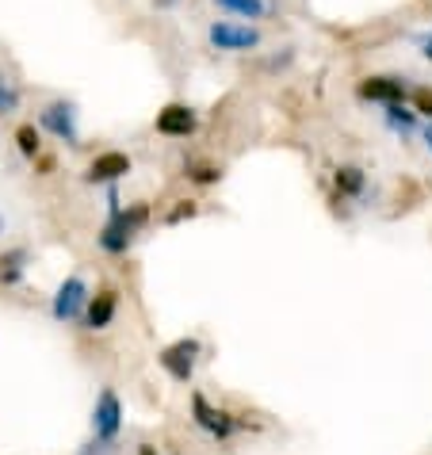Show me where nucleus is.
<instances>
[{
    "instance_id": "obj_1",
    "label": "nucleus",
    "mask_w": 432,
    "mask_h": 455,
    "mask_svg": "<svg viewBox=\"0 0 432 455\" xmlns=\"http://www.w3.org/2000/svg\"><path fill=\"white\" fill-rule=\"evenodd\" d=\"M149 222V207L146 204H134V207H119V211H111V219H108V226L96 234V242H100V249L104 252H111V257H123L126 249L134 245V237H138V230Z\"/></svg>"
},
{
    "instance_id": "obj_2",
    "label": "nucleus",
    "mask_w": 432,
    "mask_h": 455,
    "mask_svg": "<svg viewBox=\"0 0 432 455\" xmlns=\"http://www.w3.org/2000/svg\"><path fill=\"white\" fill-rule=\"evenodd\" d=\"M192 421L203 428V433H211L214 440H230L237 428H245V421L241 417H234L230 410H222V406H211L207 395H192Z\"/></svg>"
},
{
    "instance_id": "obj_3",
    "label": "nucleus",
    "mask_w": 432,
    "mask_h": 455,
    "mask_svg": "<svg viewBox=\"0 0 432 455\" xmlns=\"http://www.w3.org/2000/svg\"><path fill=\"white\" fill-rule=\"evenodd\" d=\"M199 352H203V345H199L196 337H180V340H172V345H164L157 352V363L176 379V383H192L196 363H199Z\"/></svg>"
},
{
    "instance_id": "obj_4",
    "label": "nucleus",
    "mask_w": 432,
    "mask_h": 455,
    "mask_svg": "<svg viewBox=\"0 0 432 455\" xmlns=\"http://www.w3.org/2000/svg\"><path fill=\"white\" fill-rule=\"evenodd\" d=\"M119 428H123V402H119L116 390L104 387L100 390V398H96V406H92V436H96V444H116Z\"/></svg>"
},
{
    "instance_id": "obj_5",
    "label": "nucleus",
    "mask_w": 432,
    "mask_h": 455,
    "mask_svg": "<svg viewBox=\"0 0 432 455\" xmlns=\"http://www.w3.org/2000/svg\"><path fill=\"white\" fill-rule=\"evenodd\" d=\"M207 39L214 50H230V54H241V50H257L260 46V31L249 28V23H234V20H214L207 28Z\"/></svg>"
},
{
    "instance_id": "obj_6",
    "label": "nucleus",
    "mask_w": 432,
    "mask_h": 455,
    "mask_svg": "<svg viewBox=\"0 0 432 455\" xmlns=\"http://www.w3.org/2000/svg\"><path fill=\"white\" fill-rule=\"evenodd\" d=\"M39 126H43V131H50L54 138H61V142L81 146L77 108H73L69 100H50V104H43V111H39Z\"/></svg>"
},
{
    "instance_id": "obj_7",
    "label": "nucleus",
    "mask_w": 432,
    "mask_h": 455,
    "mask_svg": "<svg viewBox=\"0 0 432 455\" xmlns=\"http://www.w3.org/2000/svg\"><path fill=\"white\" fill-rule=\"evenodd\" d=\"M88 299H92L88 283L81 280V275H69V280H61L54 302H50V314H54L58 322H81V318H84Z\"/></svg>"
},
{
    "instance_id": "obj_8",
    "label": "nucleus",
    "mask_w": 432,
    "mask_h": 455,
    "mask_svg": "<svg viewBox=\"0 0 432 455\" xmlns=\"http://www.w3.org/2000/svg\"><path fill=\"white\" fill-rule=\"evenodd\" d=\"M356 96L367 100V104H405V96H410V88H405L402 77H387V73H379V77H364L356 84Z\"/></svg>"
},
{
    "instance_id": "obj_9",
    "label": "nucleus",
    "mask_w": 432,
    "mask_h": 455,
    "mask_svg": "<svg viewBox=\"0 0 432 455\" xmlns=\"http://www.w3.org/2000/svg\"><path fill=\"white\" fill-rule=\"evenodd\" d=\"M157 134L164 138H192L196 134V126H199V116L188 104H164L157 111Z\"/></svg>"
},
{
    "instance_id": "obj_10",
    "label": "nucleus",
    "mask_w": 432,
    "mask_h": 455,
    "mask_svg": "<svg viewBox=\"0 0 432 455\" xmlns=\"http://www.w3.org/2000/svg\"><path fill=\"white\" fill-rule=\"evenodd\" d=\"M116 314H119V291L116 287H100L92 299H88V307H84V330H108L111 322H116Z\"/></svg>"
},
{
    "instance_id": "obj_11",
    "label": "nucleus",
    "mask_w": 432,
    "mask_h": 455,
    "mask_svg": "<svg viewBox=\"0 0 432 455\" xmlns=\"http://www.w3.org/2000/svg\"><path fill=\"white\" fill-rule=\"evenodd\" d=\"M126 172H131V157L119 154V149H104V154L92 157V165H88V172H84V180L88 184H116V180H123Z\"/></svg>"
},
{
    "instance_id": "obj_12",
    "label": "nucleus",
    "mask_w": 432,
    "mask_h": 455,
    "mask_svg": "<svg viewBox=\"0 0 432 455\" xmlns=\"http://www.w3.org/2000/svg\"><path fill=\"white\" fill-rule=\"evenodd\" d=\"M28 260H31L28 249H8V252H0V283H4V287L23 283V275H28Z\"/></svg>"
},
{
    "instance_id": "obj_13",
    "label": "nucleus",
    "mask_w": 432,
    "mask_h": 455,
    "mask_svg": "<svg viewBox=\"0 0 432 455\" xmlns=\"http://www.w3.org/2000/svg\"><path fill=\"white\" fill-rule=\"evenodd\" d=\"M333 188H337V196H345V199H356V196H364V188H367V176L360 165H340L333 172Z\"/></svg>"
},
{
    "instance_id": "obj_14",
    "label": "nucleus",
    "mask_w": 432,
    "mask_h": 455,
    "mask_svg": "<svg viewBox=\"0 0 432 455\" xmlns=\"http://www.w3.org/2000/svg\"><path fill=\"white\" fill-rule=\"evenodd\" d=\"M222 12H230V16H241V20H264L268 16V4L264 0H214Z\"/></svg>"
},
{
    "instance_id": "obj_15",
    "label": "nucleus",
    "mask_w": 432,
    "mask_h": 455,
    "mask_svg": "<svg viewBox=\"0 0 432 455\" xmlns=\"http://www.w3.org/2000/svg\"><path fill=\"white\" fill-rule=\"evenodd\" d=\"M20 104H23V92H20V84L12 81V73H4V69H0V119H4V116H16V111H20Z\"/></svg>"
},
{
    "instance_id": "obj_16",
    "label": "nucleus",
    "mask_w": 432,
    "mask_h": 455,
    "mask_svg": "<svg viewBox=\"0 0 432 455\" xmlns=\"http://www.w3.org/2000/svg\"><path fill=\"white\" fill-rule=\"evenodd\" d=\"M387 126L390 131H398V134H413L417 131V111L413 108H405V104H387Z\"/></svg>"
},
{
    "instance_id": "obj_17",
    "label": "nucleus",
    "mask_w": 432,
    "mask_h": 455,
    "mask_svg": "<svg viewBox=\"0 0 432 455\" xmlns=\"http://www.w3.org/2000/svg\"><path fill=\"white\" fill-rule=\"evenodd\" d=\"M16 146H20V154H23V157L39 161V154H43V142H39V131H35V123H23V126H16Z\"/></svg>"
},
{
    "instance_id": "obj_18",
    "label": "nucleus",
    "mask_w": 432,
    "mask_h": 455,
    "mask_svg": "<svg viewBox=\"0 0 432 455\" xmlns=\"http://www.w3.org/2000/svg\"><path fill=\"white\" fill-rule=\"evenodd\" d=\"M219 176L222 169H214V165H188V180H196V184H219Z\"/></svg>"
},
{
    "instance_id": "obj_19",
    "label": "nucleus",
    "mask_w": 432,
    "mask_h": 455,
    "mask_svg": "<svg viewBox=\"0 0 432 455\" xmlns=\"http://www.w3.org/2000/svg\"><path fill=\"white\" fill-rule=\"evenodd\" d=\"M410 104H413L417 116H428V119H432V88H413V92H410Z\"/></svg>"
},
{
    "instance_id": "obj_20",
    "label": "nucleus",
    "mask_w": 432,
    "mask_h": 455,
    "mask_svg": "<svg viewBox=\"0 0 432 455\" xmlns=\"http://www.w3.org/2000/svg\"><path fill=\"white\" fill-rule=\"evenodd\" d=\"M196 214H199V204H196V199H180V204L169 211V222L176 226V222H184V219H196Z\"/></svg>"
},
{
    "instance_id": "obj_21",
    "label": "nucleus",
    "mask_w": 432,
    "mask_h": 455,
    "mask_svg": "<svg viewBox=\"0 0 432 455\" xmlns=\"http://www.w3.org/2000/svg\"><path fill=\"white\" fill-rule=\"evenodd\" d=\"M421 54L432 61V31H428V35H421Z\"/></svg>"
},
{
    "instance_id": "obj_22",
    "label": "nucleus",
    "mask_w": 432,
    "mask_h": 455,
    "mask_svg": "<svg viewBox=\"0 0 432 455\" xmlns=\"http://www.w3.org/2000/svg\"><path fill=\"white\" fill-rule=\"evenodd\" d=\"M138 455H157V448L154 444H138Z\"/></svg>"
},
{
    "instance_id": "obj_23",
    "label": "nucleus",
    "mask_w": 432,
    "mask_h": 455,
    "mask_svg": "<svg viewBox=\"0 0 432 455\" xmlns=\"http://www.w3.org/2000/svg\"><path fill=\"white\" fill-rule=\"evenodd\" d=\"M425 146H428V154H432V126H425Z\"/></svg>"
},
{
    "instance_id": "obj_24",
    "label": "nucleus",
    "mask_w": 432,
    "mask_h": 455,
    "mask_svg": "<svg viewBox=\"0 0 432 455\" xmlns=\"http://www.w3.org/2000/svg\"><path fill=\"white\" fill-rule=\"evenodd\" d=\"M4 230H8V219H4V214H0V237H4Z\"/></svg>"
}]
</instances>
